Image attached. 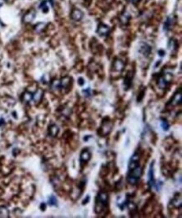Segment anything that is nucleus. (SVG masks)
Wrapping results in <instances>:
<instances>
[{
  "label": "nucleus",
  "mask_w": 182,
  "mask_h": 218,
  "mask_svg": "<svg viewBox=\"0 0 182 218\" xmlns=\"http://www.w3.org/2000/svg\"><path fill=\"white\" fill-rule=\"evenodd\" d=\"M181 91L180 90L178 92H176L175 94V96H173V98L170 100V103H171L172 106H176V105L181 104Z\"/></svg>",
  "instance_id": "nucleus-12"
},
{
  "label": "nucleus",
  "mask_w": 182,
  "mask_h": 218,
  "mask_svg": "<svg viewBox=\"0 0 182 218\" xmlns=\"http://www.w3.org/2000/svg\"><path fill=\"white\" fill-rule=\"evenodd\" d=\"M138 51L143 56H149V54H150V52H151V47L146 43H141L140 46H139Z\"/></svg>",
  "instance_id": "nucleus-8"
},
{
  "label": "nucleus",
  "mask_w": 182,
  "mask_h": 218,
  "mask_svg": "<svg viewBox=\"0 0 182 218\" xmlns=\"http://www.w3.org/2000/svg\"><path fill=\"white\" fill-rule=\"evenodd\" d=\"M51 88L53 90H60L61 89V81H58V80H55L51 82Z\"/></svg>",
  "instance_id": "nucleus-21"
},
{
  "label": "nucleus",
  "mask_w": 182,
  "mask_h": 218,
  "mask_svg": "<svg viewBox=\"0 0 182 218\" xmlns=\"http://www.w3.org/2000/svg\"><path fill=\"white\" fill-rule=\"evenodd\" d=\"M157 84H158V86H160V88L164 89V88H165V87H166L167 85L169 84V82L166 81V79L165 78V76H160V77H159V79H158Z\"/></svg>",
  "instance_id": "nucleus-16"
},
{
  "label": "nucleus",
  "mask_w": 182,
  "mask_h": 218,
  "mask_svg": "<svg viewBox=\"0 0 182 218\" xmlns=\"http://www.w3.org/2000/svg\"><path fill=\"white\" fill-rule=\"evenodd\" d=\"M36 10L34 9H31L30 10L28 13H26L25 16L23 17V21L25 23H30L32 21L34 20V19L36 18Z\"/></svg>",
  "instance_id": "nucleus-10"
},
{
  "label": "nucleus",
  "mask_w": 182,
  "mask_h": 218,
  "mask_svg": "<svg viewBox=\"0 0 182 218\" xmlns=\"http://www.w3.org/2000/svg\"><path fill=\"white\" fill-rule=\"evenodd\" d=\"M129 20H130V15H129V14L128 13H123L121 16H120V18H119V21H120V23H121L122 25H126L128 24V22H129Z\"/></svg>",
  "instance_id": "nucleus-15"
},
{
  "label": "nucleus",
  "mask_w": 182,
  "mask_h": 218,
  "mask_svg": "<svg viewBox=\"0 0 182 218\" xmlns=\"http://www.w3.org/2000/svg\"><path fill=\"white\" fill-rule=\"evenodd\" d=\"M9 217V211L6 207H0V217Z\"/></svg>",
  "instance_id": "nucleus-23"
},
{
  "label": "nucleus",
  "mask_w": 182,
  "mask_h": 218,
  "mask_svg": "<svg viewBox=\"0 0 182 218\" xmlns=\"http://www.w3.org/2000/svg\"><path fill=\"white\" fill-rule=\"evenodd\" d=\"M42 96H43V91L41 90V89H39V90H37L36 93L33 95V100L36 101V102H37V101H40L41 100V98H42Z\"/></svg>",
  "instance_id": "nucleus-18"
},
{
  "label": "nucleus",
  "mask_w": 182,
  "mask_h": 218,
  "mask_svg": "<svg viewBox=\"0 0 182 218\" xmlns=\"http://www.w3.org/2000/svg\"><path fill=\"white\" fill-rule=\"evenodd\" d=\"M49 132L51 133V136H56V134L59 133V127H57L56 124H52L51 126H50Z\"/></svg>",
  "instance_id": "nucleus-20"
},
{
  "label": "nucleus",
  "mask_w": 182,
  "mask_h": 218,
  "mask_svg": "<svg viewBox=\"0 0 182 218\" xmlns=\"http://www.w3.org/2000/svg\"><path fill=\"white\" fill-rule=\"evenodd\" d=\"M171 203L175 207H181V196H179V198H178V196H176L172 200Z\"/></svg>",
  "instance_id": "nucleus-19"
},
{
  "label": "nucleus",
  "mask_w": 182,
  "mask_h": 218,
  "mask_svg": "<svg viewBox=\"0 0 182 218\" xmlns=\"http://www.w3.org/2000/svg\"><path fill=\"white\" fill-rule=\"evenodd\" d=\"M78 83H79V85H80V86H83V85L85 84V81H84V79H83V78H81V77H80V78L78 79Z\"/></svg>",
  "instance_id": "nucleus-28"
},
{
  "label": "nucleus",
  "mask_w": 182,
  "mask_h": 218,
  "mask_svg": "<svg viewBox=\"0 0 182 218\" xmlns=\"http://www.w3.org/2000/svg\"><path fill=\"white\" fill-rule=\"evenodd\" d=\"M129 1H130V3H132L133 4H136L140 0H129Z\"/></svg>",
  "instance_id": "nucleus-31"
},
{
  "label": "nucleus",
  "mask_w": 182,
  "mask_h": 218,
  "mask_svg": "<svg viewBox=\"0 0 182 218\" xmlns=\"http://www.w3.org/2000/svg\"><path fill=\"white\" fill-rule=\"evenodd\" d=\"M124 62L120 59H116L112 63V70L117 72H121L124 69Z\"/></svg>",
  "instance_id": "nucleus-9"
},
{
  "label": "nucleus",
  "mask_w": 182,
  "mask_h": 218,
  "mask_svg": "<svg viewBox=\"0 0 182 218\" xmlns=\"http://www.w3.org/2000/svg\"><path fill=\"white\" fill-rule=\"evenodd\" d=\"M175 23V19L172 16H169L166 19V20L164 23V30L169 31L172 28V26L174 25Z\"/></svg>",
  "instance_id": "nucleus-11"
},
{
  "label": "nucleus",
  "mask_w": 182,
  "mask_h": 218,
  "mask_svg": "<svg viewBox=\"0 0 182 218\" xmlns=\"http://www.w3.org/2000/svg\"><path fill=\"white\" fill-rule=\"evenodd\" d=\"M158 54H159L160 56H164L165 55V51H163V50H160V51H158Z\"/></svg>",
  "instance_id": "nucleus-29"
},
{
  "label": "nucleus",
  "mask_w": 182,
  "mask_h": 218,
  "mask_svg": "<svg viewBox=\"0 0 182 218\" xmlns=\"http://www.w3.org/2000/svg\"><path fill=\"white\" fill-rule=\"evenodd\" d=\"M108 203V195L104 191L98 193L96 198V206H95V212L100 213L103 210V208L107 206Z\"/></svg>",
  "instance_id": "nucleus-1"
},
{
  "label": "nucleus",
  "mask_w": 182,
  "mask_h": 218,
  "mask_svg": "<svg viewBox=\"0 0 182 218\" xmlns=\"http://www.w3.org/2000/svg\"><path fill=\"white\" fill-rule=\"evenodd\" d=\"M138 160H139V154H138V153H134L132 155L131 159H130V161H129V164H128V169H129V170H131V169H134L137 166H138Z\"/></svg>",
  "instance_id": "nucleus-6"
},
{
  "label": "nucleus",
  "mask_w": 182,
  "mask_h": 218,
  "mask_svg": "<svg viewBox=\"0 0 182 218\" xmlns=\"http://www.w3.org/2000/svg\"><path fill=\"white\" fill-rule=\"evenodd\" d=\"M154 162H152L149 166V175H148V185L149 188H152L155 185V180H154Z\"/></svg>",
  "instance_id": "nucleus-4"
},
{
  "label": "nucleus",
  "mask_w": 182,
  "mask_h": 218,
  "mask_svg": "<svg viewBox=\"0 0 182 218\" xmlns=\"http://www.w3.org/2000/svg\"><path fill=\"white\" fill-rule=\"evenodd\" d=\"M83 12L79 9H74L73 10L71 11V18L72 20L74 21H81L83 18Z\"/></svg>",
  "instance_id": "nucleus-7"
},
{
  "label": "nucleus",
  "mask_w": 182,
  "mask_h": 218,
  "mask_svg": "<svg viewBox=\"0 0 182 218\" xmlns=\"http://www.w3.org/2000/svg\"><path fill=\"white\" fill-rule=\"evenodd\" d=\"M45 26H46V24H44V23H39V24H37L36 26H35V29H36V30L37 32H41V31L43 30L44 29H45Z\"/></svg>",
  "instance_id": "nucleus-25"
},
{
  "label": "nucleus",
  "mask_w": 182,
  "mask_h": 218,
  "mask_svg": "<svg viewBox=\"0 0 182 218\" xmlns=\"http://www.w3.org/2000/svg\"><path fill=\"white\" fill-rule=\"evenodd\" d=\"M102 131V134L105 135V134H107L108 133L110 132L112 130V124L110 121L108 122H104L102 126L101 127Z\"/></svg>",
  "instance_id": "nucleus-13"
},
{
  "label": "nucleus",
  "mask_w": 182,
  "mask_h": 218,
  "mask_svg": "<svg viewBox=\"0 0 182 218\" xmlns=\"http://www.w3.org/2000/svg\"><path fill=\"white\" fill-rule=\"evenodd\" d=\"M96 33L101 37H106L110 33V28L104 24H100L96 29Z\"/></svg>",
  "instance_id": "nucleus-5"
},
{
  "label": "nucleus",
  "mask_w": 182,
  "mask_h": 218,
  "mask_svg": "<svg viewBox=\"0 0 182 218\" xmlns=\"http://www.w3.org/2000/svg\"><path fill=\"white\" fill-rule=\"evenodd\" d=\"M82 92L83 93H85V95L87 96H91V89L90 88H86V89H84L83 91H82Z\"/></svg>",
  "instance_id": "nucleus-27"
},
{
  "label": "nucleus",
  "mask_w": 182,
  "mask_h": 218,
  "mask_svg": "<svg viewBox=\"0 0 182 218\" xmlns=\"http://www.w3.org/2000/svg\"><path fill=\"white\" fill-rule=\"evenodd\" d=\"M40 9H41V10H42L43 13H47V12L49 11V7H48L47 1H46V0L43 1V2L41 3V5H40Z\"/></svg>",
  "instance_id": "nucleus-22"
},
{
  "label": "nucleus",
  "mask_w": 182,
  "mask_h": 218,
  "mask_svg": "<svg viewBox=\"0 0 182 218\" xmlns=\"http://www.w3.org/2000/svg\"><path fill=\"white\" fill-rule=\"evenodd\" d=\"M71 83V78H70L69 76H66L64 78H62L61 81V89H64V88H67V87H70Z\"/></svg>",
  "instance_id": "nucleus-14"
},
{
  "label": "nucleus",
  "mask_w": 182,
  "mask_h": 218,
  "mask_svg": "<svg viewBox=\"0 0 182 218\" xmlns=\"http://www.w3.org/2000/svg\"><path fill=\"white\" fill-rule=\"evenodd\" d=\"M130 172L128 174V177H127V181L129 183L132 185H136L138 180H139V178L141 177L142 175V168L138 165L134 169H133L131 170H129Z\"/></svg>",
  "instance_id": "nucleus-2"
},
{
  "label": "nucleus",
  "mask_w": 182,
  "mask_h": 218,
  "mask_svg": "<svg viewBox=\"0 0 182 218\" xmlns=\"http://www.w3.org/2000/svg\"><path fill=\"white\" fill-rule=\"evenodd\" d=\"M33 99V94L29 92V91H25V93H23L22 95V100L25 102H30Z\"/></svg>",
  "instance_id": "nucleus-17"
},
{
  "label": "nucleus",
  "mask_w": 182,
  "mask_h": 218,
  "mask_svg": "<svg viewBox=\"0 0 182 218\" xmlns=\"http://www.w3.org/2000/svg\"><path fill=\"white\" fill-rule=\"evenodd\" d=\"M48 204L50 206H57V199H56L55 196H51V197L49 198Z\"/></svg>",
  "instance_id": "nucleus-24"
},
{
  "label": "nucleus",
  "mask_w": 182,
  "mask_h": 218,
  "mask_svg": "<svg viewBox=\"0 0 182 218\" xmlns=\"http://www.w3.org/2000/svg\"><path fill=\"white\" fill-rule=\"evenodd\" d=\"M89 199H90V196H86V200H85V201H83V203H82V204H83V205H86V203H88V201H89Z\"/></svg>",
  "instance_id": "nucleus-30"
},
{
  "label": "nucleus",
  "mask_w": 182,
  "mask_h": 218,
  "mask_svg": "<svg viewBox=\"0 0 182 218\" xmlns=\"http://www.w3.org/2000/svg\"><path fill=\"white\" fill-rule=\"evenodd\" d=\"M2 6V4H0V7ZM0 24H2V22H1V20H0Z\"/></svg>",
  "instance_id": "nucleus-32"
},
{
  "label": "nucleus",
  "mask_w": 182,
  "mask_h": 218,
  "mask_svg": "<svg viewBox=\"0 0 182 218\" xmlns=\"http://www.w3.org/2000/svg\"><path fill=\"white\" fill-rule=\"evenodd\" d=\"M91 156V152L89 151L88 148H86V149H84V150L81 151V155H80V164H81V167L83 165H85L86 163L90 160Z\"/></svg>",
  "instance_id": "nucleus-3"
},
{
  "label": "nucleus",
  "mask_w": 182,
  "mask_h": 218,
  "mask_svg": "<svg viewBox=\"0 0 182 218\" xmlns=\"http://www.w3.org/2000/svg\"><path fill=\"white\" fill-rule=\"evenodd\" d=\"M161 127L163 128V130H165V131H168L169 130V127H170V125H169V123L167 122L166 120H162L161 121Z\"/></svg>",
  "instance_id": "nucleus-26"
}]
</instances>
